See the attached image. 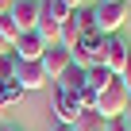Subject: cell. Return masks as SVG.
<instances>
[{
  "label": "cell",
  "instance_id": "1",
  "mask_svg": "<svg viewBox=\"0 0 131 131\" xmlns=\"http://www.w3.org/2000/svg\"><path fill=\"white\" fill-rule=\"evenodd\" d=\"M127 104H131V89L112 73L108 85L96 89V116H100V119H119V116L127 112Z\"/></svg>",
  "mask_w": 131,
  "mask_h": 131
},
{
  "label": "cell",
  "instance_id": "2",
  "mask_svg": "<svg viewBox=\"0 0 131 131\" xmlns=\"http://www.w3.org/2000/svg\"><path fill=\"white\" fill-rule=\"evenodd\" d=\"M96 31L100 35H119V27L127 23V0H96Z\"/></svg>",
  "mask_w": 131,
  "mask_h": 131
},
{
  "label": "cell",
  "instance_id": "3",
  "mask_svg": "<svg viewBox=\"0 0 131 131\" xmlns=\"http://www.w3.org/2000/svg\"><path fill=\"white\" fill-rule=\"evenodd\" d=\"M70 54H73V66H81V70H93V66H100V54H104V35H100V31L81 35V42H77Z\"/></svg>",
  "mask_w": 131,
  "mask_h": 131
},
{
  "label": "cell",
  "instance_id": "4",
  "mask_svg": "<svg viewBox=\"0 0 131 131\" xmlns=\"http://www.w3.org/2000/svg\"><path fill=\"white\" fill-rule=\"evenodd\" d=\"M127 58H131L127 39H119V35H104V54H100V66H104V70L119 77V70L127 66Z\"/></svg>",
  "mask_w": 131,
  "mask_h": 131
},
{
  "label": "cell",
  "instance_id": "5",
  "mask_svg": "<svg viewBox=\"0 0 131 131\" xmlns=\"http://www.w3.org/2000/svg\"><path fill=\"white\" fill-rule=\"evenodd\" d=\"M39 62H42V70H46V81H58V77L73 66V54L66 50V46H58V42H54V46H46V50H42V58H39Z\"/></svg>",
  "mask_w": 131,
  "mask_h": 131
},
{
  "label": "cell",
  "instance_id": "6",
  "mask_svg": "<svg viewBox=\"0 0 131 131\" xmlns=\"http://www.w3.org/2000/svg\"><path fill=\"white\" fill-rule=\"evenodd\" d=\"M16 85H19L23 93H35V89L50 85V81H46V70H42V62H19V66H16Z\"/></svg>",
  "mask_w": 131,
  "mask_h": 131
},
{
  "label": "cell",
  "instance_id": "7",
  "mask_svg": "<svg viewBox=\"0 0 131 131\" xmlns=\"http://www.w3.org/2000/svg\"><path fill=\"white\" fill-rule=\"evenodd\" d=\"M8 16L16 19L19 35H23V31H35V23H39V16H42V0H16Z\"/></svg>",
  "mask_w": 131,
  "mask_h": 131
},
{
  "label": "cell",
  "instance_id": "8",
  "mask_svg": "<svg viewBox=\"0 0 131 131\" xmlns=\"http://www.w3.org/2000/svg\"><path fill=\"white\" fill-rule=\"evenodd\" d=\"M42 50H46V42H42L35 31H23V35L16 39V46H12V54H16L19 62H39V58H42Z\"/></svg>",
  "mask_w": 131,
  "mask_h": 131
},
{
  "label": "cell",
  "instance_id": "9",
  "mask_svg": "<svg viewBox=\"0 0 131 131\" xmlns=\"http://www.w3.org/2000/svg\"><path fill=\"white\" fill-rule=\"evenodd\" d=\"M54 116H58V123H77L81 119V108H77L73 93H66L58 85H54Z\"/></svg>",
  "mask_w": 131,
  "mask_h": 131
},
{
  "label": "cell",
  "instance_id": "10",
  "mask_svg": "<svg viewBox=\"0 0 131 131\" xmlns=\"http://www.w3.org/2000/svg\"><path fill=\"white\" fill-rule=\"evenodd\" d=\"M70 23H73L81 35H93V31H96V12H93L89 4H81V8H73V12H70Z\"/></svg>",
  "mask_w": 131,
  "mask_h": 131
},
{
  "label": "cell",
  "instance_id": "11",
  "mask_svg": "<svg viewBox=\"0 0 131 131\" xmlns=\"http://www.w3.org/2000/svg\"><path fill=\"white\" fill-rule=\"evenodd\" d=\"M54 85H58V89H66V93H77V89L85 85V70H81V66H70V70H66Z\"/></svg>",
  "mask_w": 131,
  "mask_h": 131
},
{
  "label": "cell",
  "instance_id": "12",
  "mask_svg": "<svg viewBox=\"0 0 131 131\" xmlns=\"http://www.w3.org/2000/svg\"><path fill=\"white\" fill-rule=\"evenodd\" d=\"M58 27H62V23H54L50 16H39V23H35V35H39L46 46H54V42H58Z\"/></svg>",
  "mask_w": 131,
  "mask_h": 131
},
{
  "label": "cell",
  "instance_id": "13",
  "mask_svg": "<svg viewBox=\"0 0 131 131\" xmlns=\"http://www.w3.org/2000/svg\"><path fill=\"white\" fill-rule=\"evenodd\" d=\"M70 4H66V0H42V16H50L54 23H66V19H70Z\"/></svg>",
  "mask_w": 131,
  "mask_h": 131
},
{
  "label": "cell",
  "instance_id": "14",
  "mask_svg": "<svg viewBox=\"0 0 131 131\" xmlns=\"http://www.w3.org/2000/svg\"><path fill=\"white\" fill-rule=\"evenodd\" d=\"M77 42H81V31H77V27H73L70 19H66V23L58 27V46H66V50H73Z\"/></svg>",
  "mask_w": 131,
  "mask_h": 131
},
{
  "label": "cell",
  "instance_id": "15",
  "mask_svg": "<svg viewBox=\"0 0 131 131\" xmlns=\"http://www.w3.org/2000/svg\"><path fill=\"white\" fill-rule=\"evenodd\" d=\"M108 77H112V73L104 70V66H93V70H85V89H93V93H96V89H104V85H108Z\"/></svg>",
  "mask_w": 131,
  "mask_h": 131
},
{
  "label": "cell",
  "instance_id": "16",
  "mask_svg": "<svg viewBox=\"0 0 131 131\" xmlns=\"http://www.w3.org/2000/svg\"><path fill=\"white\" fill-rule=\"evenodd\" d=\"M0 96H4V104H8V108H16V104H19L27 93H23L16 81H0Z\"/></svg>",
  "mask_w": 131,
  "mask_h": 131
},
{
  "label": "cell",
  "instance_id": "17",
  "mask_svg": "<svg viewBox=\"0 0 131 131\" xmlns=\"http://www.w3.org/2000/svg\"><path fill=\"white\" fill-rule=\"evenodd\" d=\"M73 100H77L81 116H85V112H96V93H93V89H85V85H81V89L73 93Z\"/></svg>",
  "mask_w": 131,
  "mask_h": 131
},
{
  "label": "cell",
  "instance_id": "18",
  "mask_svg": "<svg viewBox=\"0 0 131 131\" xmlns=\"http://www.w3.org/2000/svg\"><path fill=\"white\" fill-rule=\"evenodd\" d=\"M16 66H19L16 54H0V81H16Z\"/></svg>",
  "mask_w": 131,
  "mask_h": 131
},
{
  "label": "cell",
  "instance_id": "19",
  "mask_svg": "<svg viewBox=\"0 0 131 131\" xmlns=\"http://www.w3.org/2000/svg\"><path fill=\"white\" fill-rule=\"evenodd\" d=\"M0 31H4V35L12 39V46H16V39H19V27H16V19H12V16H0Z\"/></svg>",
  "mask_w": 131,
  "mask_h": 131
},
{
  "label": "cell",
  "instance_id": "20",
  "mask_svg": "<svg viewBox=\"0 0 131 131\" xmlns=\"http://www.w3.org/2000/svg\"><path fill=\"white\" fill-rule=\"evenodd\" d=\"M104 131H131V123L119 116V119H108V123H104Z\"/></svg>",
  "mask_w": 131,
  "mask_h": 131
},
{
  "label": "cell",
  "instance_id": "21",
  "mask_svg": "<svg viewBox=\"0 0 131 131\" xmlns=\"http://www.w3.org/2000/svg\"><path fill=\"white\" fill-rule=\"evenodd\" d=\"M119 81H123V85L131 89V58H127V66H123V70H119Z\"/></svg>",
  "mask_w": 131,
  "mask_h": 131
},
{
  "label": "cell",
  "instance_id": "22",
  "mask_svg": "<svg viewBox=\"0 0 131 131\" xmlns=\"http://www.w3.org/2000/svg\"><path fill=\"white\" fill-rule=\"evenodd\" d=\"M0 54H12V39H8L4 31H0Z\"/></svg>",
  "mask_w": 131,
  "mask_h": 131
},
{
  "label": "cell",
  "instance_id": "23",
  "mask_svg": "<svg viewBox=\"0 0 131 131\" xmlns=\"http://www.w3.org/2000/svg\"><path fill=\"white\" fill-rule=\"evenodd\" d=\"M12 4H16V0H0V16H8V12H12Z\"/></svg>",
  "mask_w": 131,
  "mask_h": 131
},
{
  "label": "cell",
  "instance_id": "24",
  "mask_svg": "<svg viewBox=\"0 0 131 131\" xmlns=\"http://www.w3.org/2000/svg\"><path fill=\"white\" fill-rule=\"evenodd\" d=\"M50 131H77V127H73V123H54Z\"/></svg>",
  "mask_w": 131,
  "mask_h": 131
},
{
  "label": "cell",
  "instance_id": "25",
  "mask_svg": "<svg viewBox=\"0 0 131 131\" xmlns=\"http://www.w3.org/2000/svg\"><path fill=\"white\" fill-rule=\"evenodd\" d=\"M0 116H8V104H4V96H0Z\"/></svg>",
  "mask_w": 131,
  "mask_h": 131
},
{
  "label": "cell",
  "instance_id": "26",
  "mask_svg": "<svg viewBox=\"0 0 131 131\" xmlns=\"http://www.w3.org/2000/svg\"><path fill=\"white\" fill-rule=\"evenodd\" d=\"M66 4H70V8H81V0H66Z\"/></svg>",
  "mask_w": 131,
  "mask_h": 131
},
{
  "label": "cell",
  "instance_id": "27",
  "mask_svg": "<svg viewBox=\"0 0 131 131\" xmlns=\"http://www.w3.org/2000/svg\"><path fill=\"white\" fill-rule=\"evenodd\" d=\"M123 119H127V123H131V104H127V112H123Z\"/></svg>",
  "mask_w": 131,
  "mask_h": 131
},
{
  "label": "cell",
  "instance_id": "28",
  "mask_svg": "<svg viewBox=\"0 0 131 131\" xmlns=\"http://www.w3.org/2000/svg\"><path fill=\"white\" fill-rule=\"evenodd\" d=\"M0 131H12V127H0Z\"/></svg>",
  "mask_w": 131,
  "mask_h": 131
}]
</instances>
